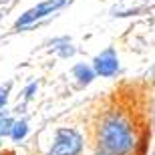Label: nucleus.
I'll return each instance as SVG.
<instances>
[{
  "label": "nucleus",
  "mask_w": 155,
  "mask_h": 155,
  "mask_svg": "<svg viewBox=\"0 0 155 155\" xmlns=\"http://www.w3.org/2000/svg\"><path fill=\"white\" fill-rule=\"evenodd\" d=\"M95 155H107V153H103V151H101V153H95Z\"/></svg>",
  "instance_id": "10"
},
{
  "label": "nucleus",
  "mask_w": 155,
  "mask_h": 155,
  "mask_svg": "<svg viewBox=\"0 0 155 155\" xmlns=\"http://www.w3.org/2000/svg\"><path fill=\"white\" fill-rule=\"evenodd\" d=\"M35 91H36V85H30L28 89H26V97L30 99V97H32V93H35Z\"/></svg>",
  "instance_id": "9"
},
{
  "label": "nucleus",
  "mask_w": 155,
  "mask_h": 155,
  "mask_svg": "<svg viewBox=\"0 0 155 155\" xmlns=\"http://www.w3.org/2000/svg\"><path fill=\"white\" fill-rule=\"evenodd\" d=\"M93 71L95 75H101V77H113L119 71V58H117L115 51L113 48H107L103 51L101 54L95 57L93 61Z\"/></svg>",
  "instance_id": "4"
},
{
  "label": "nucleus",
  "mask_w": 155,
  "mask_h": 155,
  "mask_svg": "<svg viewBox=\"0 0 155 155\" xmlns=\"http://www.w3.org/2000/svg\"><path fill=\"white\" fill-rule=\"evenodd\" d=\"M83 151V135L77 129L63 127L54 133L48 155H79Z\"/></svg>",
  "instance_id": "2"
},
{
  "label": "nucleus",
  "mask_w": 155,
  "mask_h": 155,
  "mask_svg": "<svg viewBox=\"0 0 155 155\" xmlns=\"http://www.w3.org/2000/svg\"><path fill=\"white\" fill-rule=\"evenodd\" d=\"M153 155H155V151H153Z\"/></svg>",
  "instance_id": "11"
},
{
  "label": "nucleus",
  "mask_w": 155,
  "mask_h": 155,
  "mask_svg": "<svg viewBox=\"0 0 155 155\" xmlns=\"http://www.w3.org/2000/svg\"><path fill=\"white\" fill-rule=\"evenodd\" d=\"M64 2H67V0H45V2H40L38 6H35V8L26 10L22 16L18 18V20H16V26H18V28H26V26H30V24H35L36 20H40V18H45V16H48V14H52L54 10H58Z\"/></svg>",
  "instance_id": "3"
},
{
  "label": "nucleus",
  "mask_w": 155,
  "mask_h": 155,
  "mask_svg": "<svg viewBox=\"0 0 155 155\" xmlns=\"http://www.w3.org/2000/svg\"><path fill=\"white\" fill-rule=\"evenodd\" d=\"M26 133H28V123H26V121H14V125H12V131H10V137L12 139H22L24 135H26Z\"/></svg>",
  "instance_id": "6"
},
{
  "label": "nucleus",
  "mask_w": 155,
  "mask_h": 155,
  "mask_svg": "<svg viewBox=\"0 0 155 155\" xmlns=\"http://www.w3.org/2000/svg\"><path fill=\"white\" fill-rule=\"evenodd\" d=\"M73 75H75V79L79 81L81 85H89L93 81V77H95V71L91 69V67H87V64H75V69H73Z\"/></svg>",
  "instance_id": "5"
},
{
  "label": "nucleus",
  "mask_w": 155,
  "mask_h": 155,
  "mask_svg": "<svg viewBox=\"0 0 155 155\" xmlns=\"http://www.w3.org/2000/svg\"><path fill=\"white\" fill-rule=\"evenodd\" d=\"M8 91H10V85H2L0 87V109L6 105V101H8Z\"/></svg>",
  "instance_id": "8"
},
{
  "label": "nucleus",
  "mask_w": 155,
  "mask_h": 155,
  "mask_svg": "<svg viewBox=\"0 0 155 155\" xmlns=\"http://www.w3.org/2000/svg\"><path fill=\"white\" fill-rule=\"evenodd\" d=\"M97 141L101 151L107 155H129L135 147V133L123 115L111 113L99 125Z\"/></svg>",
  "instance_id": "1"
},
{
  "label": "nucleus",
  "mask_w": 155,
  "mask_h": 155,
  "mask_svg": "<svg viewBox=\"0 0 155 155\" xmlns=\"http://www.w3.org/2000/svg\"><path fill=\"white\" fill-rule=\"evenodd\" d=\"M12 125H14V121H12L10 117L0 115V137H2V135H10Z\"/></svg>",
  "instance_id": "7"
}]
</instances>
